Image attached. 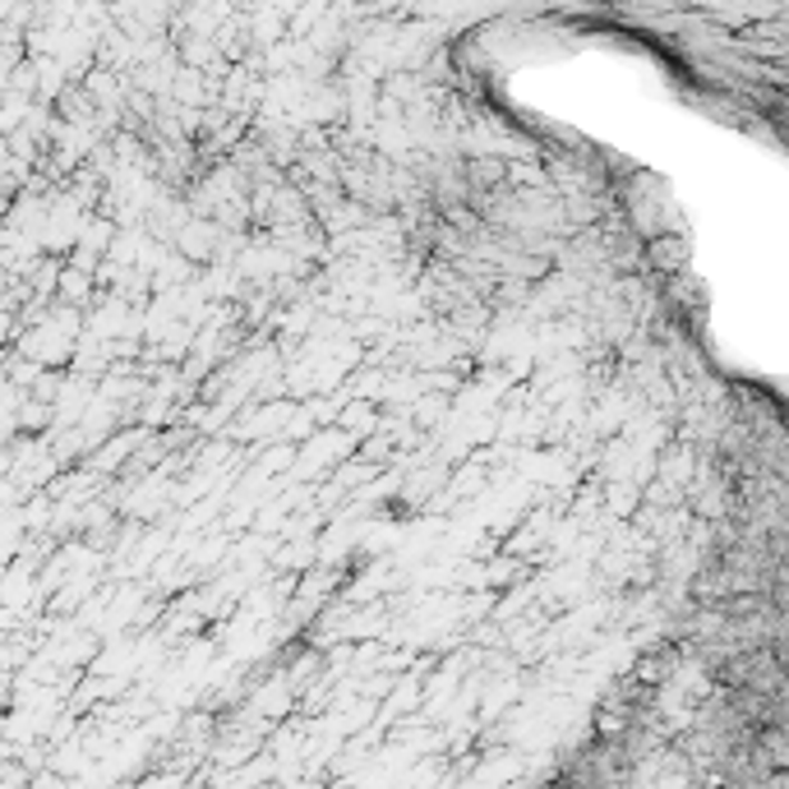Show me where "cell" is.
<instances>
[{"instance_id":"cell-1","label":"cell","mask_w":789,"mask_h":789,"mask_svg":"<svg viewBox=\"0 0 789 789\" xmlns=\"http://www.w3.org/2000/svg\"><path fill=\"white\" fill-rule=\"evenodd\" d=\"M0 296H6V264H0Z\"/></svg>"}]
</instances>
